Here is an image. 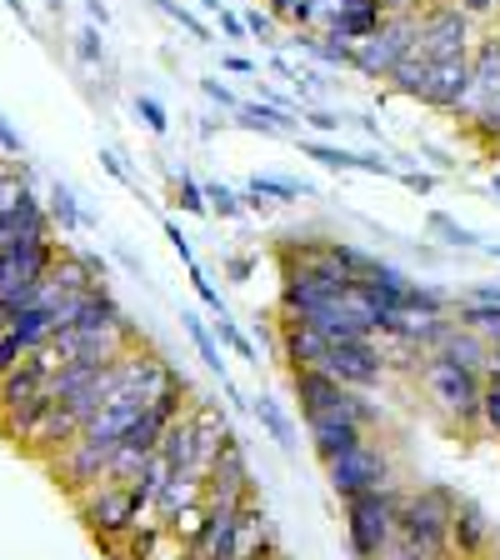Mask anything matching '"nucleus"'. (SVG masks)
<instances>
[{
	"mask_svg": "<svg viewBox=\"0 0 500 560\" xmlns=\"http://www.w3.org/2000/svg\"><path fill=\"white\" fill-rule=\"evenodd\" d=\"M486 350H490L486 336H476V330H466V326H451V330H445V340L431 350V355H441V361H451V365H461V371H476L480 375Z\"/></svg>",
	"mask_w": 500,
	"mask_h": 560,
	"instance_id": "19",
	"label": "nucleus"
},
{
	"mask_svg": "<svg viewBox=\"0 0 500 560\" xmlns=\"http://www.w3.org/2000/svg\"><path fill=\"white\" fill-rule=\"evenodd\" d=\"M200 190H206V210L216 221H241L245 215V200L235 186H225V180H200Z\"/></svg>",
	"mask_w": 500,
	"mask_h": 560,
	"instance_id": "29",
	"label": "nucleus"
},
{
	"mask_svg": "<svg viewBox=\"0 0 500 560\" xmlns=\"http://www.w3.org/2000/svg\"><path fill=\"white\" fill-rule=\"evenodd\" d=\"M461 495H451L445 486H420L400 490L396 505V546L416 560L451 556V511Z\"/></svg>",
	"mask_w": 500,
	"mask_h": 560,
	"instance_id": "1",
	"label": "nucleus"
},
{
	"mask_svg": "<svg viewBox=\"0 0 500 560\" xmlns=\"http://www.w3.org/2000/svg\"><path fill=\"white\" fill-rule=\"evenodd\" d=\"M216 15H221V31L231 35V40H245V25H241V15H235V11H225V5H221V11H216Z\"/></svg>",
	"mask_w": 500,
	"mask_h": 560,
	"instance_id": "48",
	"label": "nucleus"
},
{
	"mask_svg": "<svg viewBox=\"0 0 500 560\" xmlns=\"http://www.w3.org/2000/svg\"><path fill=\"white\" fill-rule=\"evenodd\" d=\"M301 155L315 165H326V171H336V175L361 171V151H346L336 140H301Z\"/></svg>",
	"mask_w": 500,
	"mask_h": 560,
	"instance_id": "25",
	"label": "nucleus"
},
{
	"mask_svg": "<svg viewBox=\"0 0 500 560\" xmlns=\"http://www.w3.org/2000/svg\"><path fill=\"white\" fill-rule=\"evenodd\" d=\"M420 151L431 155V161H435V165H441V171H455V161H451V155H445V151H435V145H420Z\"/></svg>",
	"mask_w": 500,
	"mask_h": 560,
	"instance_id": "57",
	"label": "nucleus"
},
{
	"mask_svg": "<svg viewBox=\"0 0 500 560\" xmlns=\"http://www.w3.org/2000/svg\"><path fill=\"white\" fill-rule=\"evenodd\" d=\"M480 431L500 435V390L496 385H486V396H480Z\"/></svg>",
	"mask_w": 500,
	"mask_h": 560,
	"instance_id": "43",
	"label": "nucleus"
},
{
	"mask_svg": "<svg viewBox=\"0 0 500 560\" xmlns=\"http://www.w3.org/2000/svg\"><path fill=\"white\" fill-rule=\"evenodd\" d=\"M186 560H196V556H186Z\"/></svg>",
	"mask_w": 500,
	"mask_h": 560,
	"instance_id": "64",
	"label": "nucleus"
},
{
	"mask_svg": "<svg viewBox=\"0 0 500 560\" xmlns=\"http://www.w3.org/2000/svg\"><path fill=\"white\" fill-rule=\"evenodd\" d=\"M416 375H420V385H426L431 406L441 410L451 425H480V396H486V381H480L476 371H461V365L441 361V355H420Z\"/></svg>",
	"mask_w": 500,
	"mask_h": 560,
	"instance_id": "3",
	"label": "nucleus"
},
{
	"mask_svg": "<svg viewBox=\"0 0 500 560\" xmlns=\"http://www.w3.org/2000/svg\"><path fill=\"white\" fill-rule=\"evenodd\" d=\"M221 126H231V120H200V126H196V136H200V140H210V136H216V130H221Z\"/></svg>",
	"mask_w": 500,
	"mask_h": 560,
	"instance_id": "58",
	"label": "nucleus"
},
{
	"mask_svg": "<svg viewBox=\"0 0 500 560\" xmlns=\"http://www.w3.org/2000/svg\"><path fill=\"white\" fill-rule=\"evenodd\" d=\"M136 120L151 130V136H171V110H165L155 95H136Z\"/></svg>",
	"mask_w": 500,
	"mask_h": 560,
	"instance_id": "34",
	"label": "nucleus"
},
{
	"mask_svg": "<svg viewBox=\"0 0 500 560\" xmlns=\"http://www.w3.org/2000/svg\"><path fill=\"white\" fill-rule=\"evenodd\" d=\"M241 25H245V35H251V40H260V46H270V50L280 46V31H276L280 21L266 11V5H251V11L241 15Z\"/></svg>",
	"mask_w": 500,
	"mask_h": 560,
	"instance_id": "31",
	"label": "nucleus"
},
{
	"mask_svg": "<svg viewBox=\"0 0 500 560\" xmlns=\"http://www.w3.org/2000/svg\"><path fill=\"white\" fill-rule=\"evenodd\" d=\"M361 285L375 295V301H385V305H406V291H410V276L400 266H391V260H371L365 266V276H361Z\"/></svg>",
	"mask_w": 500,
	"mask_h": 560,
	"instance_id": "21",
	"label": "nucleus"
},
{
	"mask_svg": "<svg viewBox=\"0 0 500 560\" xmlns=\"http://www.w3.org/2000/svg\"><path fill=\"white\" fill-rule=\"evenodd\" d=\"M466 301H486V305H500V285H496V280H486V285H476V291H470Z\"/></svg>",
	"mask_w": 500,
	"mask_h": 560,
	"instance_id": "51",
	"label": "nucleus"
},
{
	"mask_svg": "<svg viewBox=\"0 0 500 560\" xmlns=\"http://www.w3.org/2000/svg\"><path fill=\"white\" fill-rule=\"evenodd\" d=\"M486 546H490L486 511H480L476 501H455V511H451V556L476 560V556H486Z\"/></svg>",
	"mask_w": 500,
	"mask_h": 560,
	"instance_id": "15",
	"label": "nucleus"
},
{
	"mask_svg": "<svg viewBox=\"0 0 500 560\" xmlns=\"http://www.w3.org/2000/svg\"><path fill=\"white\" fill-rule=\"evenodd\" d=\"M46 215H50V225H56L60 235H81V231H91V210H81V196L66 186V180H50V190H46Z\"/></svg>",
	"mask_w": 500,
	"mask_h": 560,
	"instance_id": "18",
	"label": "nucleus"
},
{
	"mask_svg": "<svg viewBox=\"0 0 500 560\" xmlns=\"http://www.w3.org/2000/svg\"><path fill=\"white\" fill-rule=\"evenodd\" d=\"M315 371H326L330 381L350 385V390H371V385H381L385 375H391V355H385L381 340H346V346H326V355H321V365Z\"/></svg>",
	"mask_w": 500,
	"mask_h": 560,
	"instance_id": "9",
	"label": "nucleus"
},
{
	"mask_svg": "<svg viewBox=\"0 0 500 560\" xmlns=\"http://www.w3.org/2000/svg\"><path fill=\"white\" fill-rule=\"evenodd\" d=\"M196 505H206V480L200 476H165V486L155 490V501H151V511L146 515L171 530V525L181 521L186 511H196Z\"/></svg>",
	"mask_w": 500,
	"mask_h": 560,
	"instance_id": "14",
	"label": "nucleus"
},
{
	"mask_svg": "<svg viewBox=\"0 0 500 560\" xmlns=\"http://www.w3.org/2000/svg\"><path fill=\"white\" fill-rule=\"evenodd\" d=\"M416 50V15L410 11H391L381 21V31H371L365 40L350 46V70L365 81H391V70Z\"/></svg>",
	"mask_w": 500,
	"mask_h": 560,
	"instance_id": "5",
	"label": "nucleus"
},
{
	"mask_svg": "<svg viewBox=\"0 0 500 560\" xmlns=\"http://www.w3.org/2000/svg\"><path fill=\"white\" fill-rule=\"evenodd\" d=\"M500 101V35H490V40H480L476 50H470V75H466V95H461V105H455V116L476 120L480 110H490V105Z\"/></svg>",
	"mask_w": 500,
	"mask_h": 560,
	"instance_id": "10",
	"label": "nucleus"
},
{
	"mask_svg": "<svg viewBox=\"0 0 500 560\" xmlns=\"http://www.w3.org/2000/svg\"><path fill=\"white\" fill-rule=\"evenodd\" d=\"M291 390L295 400H301V416H346L356 420V425H365V431H375L381 425V406H375L365 390H350V385L330 381L326 371H315V365H301V371H291Z\"/></svg>",
	"mask_w": 500,
	"mask_h": 560,
	"instance_id": "2",
	"label": "nucleus"
},
{
	"mask_svg": "<svg viewBox=\"0 0 500 560\" xmlns=\"http://www.w3.org/2000/svg\"><path fill=\"white\" fill-rule=\"evenodd\" d=\"M346 505V540L356 560H375L391 540H396V505H400V486H381L365 495H350Z\"/></svg>",
	"mask_w": 500,
	"mask_h": 560,
	"instance_id": "4",
	"label": "nucleus"
},
{
	"mask_svg": "<svg viewBox=\"0 0 500 560\" xmlns=\"http://www.w3.org/2000/svg\"><path fill=\"white\" fill-rule=\"evenodd\" d=\"M270 70H276V75H286V81H295V66H291V60H286V56H280V50H276V56H270Z\"/></svg>",
	"mask_w": 500,
	"mask_h": 560,
	"instance_id": "55",
	"label": "nucleus"
},
{
	"mask_svg": "<svg viewBox=\"0 0 500 560\" xmlns=\"http://www.w3.org/2000/svg\"><path fill=\"white\" fill-rule=\"evenodd\" d=\"M196 560H241V505H206L196 540H190Z\"/></svg>",
	"mask_w": 500,
	"mask_h": 560,
	"instance_id": "11",
	"label": "nucleus"
},
{
	"mask_svg": "<svg viewBox=\"0 0 500 560\" xmlns=\"http://www.w3.org/2000/svg\"><path fill=\"white\" fill-rule=\"evenodd\" d=\"M490 190H496V196H500V171H496V175H490Z\"/></svg>",
	"mask_w": 500,
	"mask_h": 560,
	"instance_id": "63",
	"label": "nucleus"
},
{
	"mask_svg": "<svg viewBox=\"0 0 500 560\" xmlns=\"http://www.w3.org/2000/svg\"><path fill=\"white\" fill-rule=\"evenodd\" d=\"M75 60L81 66H105V40H101V25H85L75 35Z\"/></svg>",
	"mask_w": 500,
	"mask_h": 560,
	"instance_id": "36",
	"label": "nucleus"
},
{
	"mask_svg": "<svg viewBox=\"0 0 500 560\" xmlns=\"http://www.w3.org/2000/svg\"><path fill=\"white\" fill-rule=\"evenodd\" d=\"M251 416H256L260 431L280 445V455H295V441H301V435H295V420L286 416V406H280L276 396H256L251 400Z\"/></svg>",
	"mask_w": 500,
	"mask_h": 560,
	"instance_id": "20",
	"label": "nucleus"
},
{
	"mask_svg": "<svg viewBox=\"0 0 500 560\" xmlns=\"http://www.w3.org/2000/svg\"><path fill=\"white\" fill-rule=\"evenodd\" d=\"M200 95H206V101H216V105H221V110H231V116H235V105H241V101H235V91H231V85H225V81H216V75H206V81H200Z\"/></svg>",
	"mask_w": 500,
	"mask_h": 560,
	"instance_id": "44",
	"label": "nucleus"
},
{
	"mask_svg": "<svg viewBox=\"0 0 500 560\" xmlns=\"http://www.w3.org/2000/svg\"><path fill=\"white\" fill-rule=\"evenodd\" d=\"M280 361L291 365V371H301V365H321V355H326V340L315 336L305 320H291V315H280Z\"/></svg>",
	"mask_w": 500,
	"mask_h": 560,
	"instance_id": "17",
	"label": "nucleus"
},
{
	"mask_svg": "<svg viewBox=\"0 0 500 560\" xmlns=\"http://www.w3.org/2000/svg\"><path fill=\"white\" fill-rule=\"evenodd\" d=\"M161 231H165V241H171V250L181 256V266H196V250H190V235L181 231V225L171 221V215H161Z\"/></svg>",
	"mask_w": 500,
	"mask_h": 560,
	"instance_id": "40",
	"label": "nucleus"
},
{
	"mask_svg": "<svg viewBox=\"0 0 500 560\" xmlns=\"http://www.w3.org/2000/svg\"><path fill=\"white\" fill-rule=\"evenodd\" d=\"M175 206L186 210V215H210V210H206V190H200L196 175L175 171Z\"/></svg>",
	"mask_w": 500,
	"mask_h": 560,
	"instance_id": "33",
	"label": "nucleus"
},
{
	"mask_svg": "<svg viewBox=\"0 0 500 560\" xmlns=\"http://www.w3.org/2000/svg\"><path fill=\"white\" fill-rule=\"evenodd\" d=\"M21 355H25V346L11 336V326H5V330H0V381H5V375L21 365Z\"/></svg>",
	"mask_w": 500,
	"mask_h": 560,
	"instance_id": "41",
	"label": "nucleus"
},
{
	"mask_svg": "<svg viewBox=\"0 0 500 560\" xmlns=\"http://www.w3.org/2000/svg\"><path fill=\"white\" fill-rule=\"evenodd\" d=\"M231 126L251 130V136H270V140L301 136V120H295V110H280V105H270V101H241V105H235V120H231Z\"/></svg>",
	"mask_w": 500,
	"mask_h": 560,
	"instance_id": "16",
	"label": "nucleus"
},
{
	"mask_svg": "<svg viewBox=\"0 0 500 560\" xmlns=\"http://www.w3.org/2000/svg\"><path fill=\"white\" fill-rule=\"evenodd\" d=\"M466 75H470V56L466 60H445V66H426V85H420V105L455 116V105L466 95Z\"/></svg>",
	"mask_w": 500,
	"mask_h": 560,
	"instance_id": "12",
	"label": "nucleus"
},
{
	"mask_svg": "<svg viewBox=\"0 0 500 560\" xmlns=\"http://www.w3.org/2000/svg\"><path fill=\"white\" fill-rule=\"evenodd\" d=\"M116 260H120V266H126L136 280L146 276V266H140V256H136V250H130V245H116Z\"/></svg>",
	"mask_w": 500,
	"mask_h": 560,
	"instance_id": "49",
	"label": "nucleus"
},
{
	"mask_svg": "<svg viewBox=\"0 0 500 560\" xmlns=\"http://www.w3.org/2000/svg\"><path fill=\"white\" fill-rule=\"evenodd\" d=\"M85 15H91V25H105V21H111V11H105V0H85Z\"/></svg>",
	"mask_w": 500,
	"mask_h": 560,
	"instance_id": "53",
	"label": "nucleus"
},
{
	"mask_svg": "<svg viewBox=\"0 0 500 560\" xmlns=\"http://www.w3.org/2000/svg\"><path fill=\"white\" fill-rule=\"evenodd\" d=\"M181 330L190 336V346H196V355L206 361V371L225 381V355H221V346H216V330H210L200 315H190V311H181Z\"/></svg>",
	"mask_w": 500,
	"mask_h": 560,
	"instance_id": "23",
	"label": "nucleus"
},
{
	"mask_svg": "<svg viewBox=\"0 0 500 560\" xmlns=\"http://www.w3.org/2000/svg\"><path fill=\"white\" fill-rule=\"evenodd\" d=\"M295 5H301V0H266V11L276 15V21H291V15H295Z\"/></svg>",
	"mask_w": 500,
	"mask_h": 560,
	"instance_id": "52",
	"label": "nucleus"
},
{
	"mask_svg": "<svg viewBox=\"0 0 500 560\" xmlns=\"http://www.w3.org/2000/svg\"><path fill=\"white\" fill-rule=\"evenodd\" d=\"M396 180L410 190V196H431V190H435V175L420 171V165H396Z\"/></svg>",
	"mask_w": 500,
	"mask_h": 560,
	"instance_id": "38",
	"label": "nucleus"
},
{
	"mask_svg": "<svg viewBox=\"0 0 500 560\" xmlns=\"http://www.w3.org/2000/svg\"><path fill=\"white\" fill-rule=\"evenodd\" d=\"M451 291H441V285H426V280H410L406 291V305L400 311L406 315H451Z\"/></svg>",
	"mask_w": 500,
	"mask_h": 560,
	"instance_id": "28",
	"label": "nucleus"
},
{
	"mask_svg": "<svg viewBox=\"0 0 500 560\" xmlns=\"http://www.w3.org/2000/svg\"><path fill=\"white\" fill-rule=\"evenodd\" d=\"M426 66H445V60L470 56V15L461 5H431L426 15H416V50Z\"/></svg>",
	"mask_w": 500,
	"mask_h": 560,
	"instance_id": "8",
	"label": "nucleus"
},
{
	"mask_svg": "<svg viewBox=\"0 0 500 560\" xmlns=\"http://www.w3.org/2000/svg\"><path fill=\"white\" fill-rule=\"evenodd\" d=\"M5 5H11V11H15V15H21V21H25V0H5Z\"/></svg>",
	"mask_w": 500,
	"mask_h": 560,
	"instance_id": "61",
	"label": "nucleus"
},
{
	"mask_svg": "<svg viewBox=\"0 0 500 560\" xmlns=\"http://www.w3.org/2000/svg\"><path fill=\"white\" fill-rule=\"evenodd\" d=\"M245 190L260 196V200H270V206H291V200L311 196V186H305V180H291V175H251Z\"/></svg>",
	"mask_w": 500,
	"mask_h": 560,
	"instance_id": "26",
	"label": "nucleus"
},
{
	"mask_svg": "<svg viewBox=\"0 0 500 560\" xmlns=\"http://www.w3.org/2000/svg\"><path fill=\"white\" fill-rule=\"evenodd\" d=\"M200 5H206V11H221V0H200Z\"/></svg>",
	"mask_w": 500,
	"mask_h": 560,
	"instance_id": "62",
	"label": "nucleus"
},
{
	"mask_svg": "<svg viewBox=\"0 0 500 560\" xmlns=\"http://www.w3.org/2000/svg\"><path fill=\"white\" fill-rule=\"evenodd\" d=\"M451 5H461L466 15H486L490 5H496V0H451Z\"/></svg>",
	"mask_w": 500,
	"mask_h": 560,
	"instance_id": "54",
	"label": "nucleus"
},
{
	"mask_svg": "<svg viewBox=\"0 0 500 560\" xmlns=\"http://www.w3.org/2000/svg\"><path fill=\"white\" fill-rule=\"evenodd\" d=\"M451 320L455 326L476 330L486 340H500V305H486V301H455L451 305Z\"/></svg>",
	"mask_w": 500,
	"mask_h": 560,
	"instance_id": "24",
	"label": "nucleus"
},
{
	"mask_svg": "<svg viewBox=\"0 0 500 560\" xmlns=\"http://www.w3.org/2000/svg\"><path fill=\"white\" fill-rule=\"evenodd\" d=\"M186 270H190V285H196V295H200V301H206L216 315H225V295L216 291V285H210V276H206V270H200V260H196V266H186Z\"/></svg>",
	"mask_w": 500,
	"mask_h": 560,
	"instance_id": "39",
	"label": "nucleus"
},
{
	"mask_svg": "<svg viewBox=\"0 0 500 560\" xmlns=\"http://www.w3.org/2000/svg\"><path fill=\"white\" fill-rule=\"evenodd\" d=\"M426 231L441 235V241L455 245V250H480V235L466 231V225L455 221V215H445V210H431V215H426Z\"/></svg>",
	"mask_w": 500,
	"mask_h": 560,
	"instance_id": "30",
	"label": "nucleus"
},
{
	"mask_svg": "<svg viewBox=\"0 0 500 560\" xmlns=\"http://www.w3.org/2000/svg\"><path fill=\"white\" fill-rule=\"evenodd\" d=\"M11 336L21 340L25 350L46 346V340L56 336V311H50V305H25V311H15L11 315Z\"/></svg>",
	"mask_w": 500,
	"mask_h": 560,
	"instance_id": "22",
	"label": "nucleus"
},
{
	"mask_svg": "<svg viewBox=\"0 0 500 560\" xmlns=\"http://www.w3.org/2000/svg\"><path fill=\"white\" fill-rule=\"evenodd\" d=\"M151 5H155V11H165L175 25H181V31H190V35H196V40H210V25L200 21V15L190 11V5H181V0H151Z\"/></svg>",
	"mask_w": 500,
	"mask_h": 560,
	"instance_id": "35",
	"label": "nucleus"
},
{
	"mask_svg": "<svg viewBox=\"0 0 500 560\" xmlns=\"http://www.w3.org/2000/svg\"><path fill=\"white\" fill-rule=\"evenodd\" d=\"M101 165H105V175H116L120 186H136V175H130V165L120 151H101Z\"/></svg>",
	"mask_w": 500,
	"mask_h": 560,
	"instance_id": "45",
	"label": "nucleus"
},
{
	"mask_svg": "<svg viewBox=\"0 0 500 560\" xmlns=\"http://www.w3.org/2000/svg\"><path fill=\"white\" fill-rule=\"evenodd\" d=\"M0 155H5V161H25V136L5 116H0Z\"/></svg>",
	"mask_w": 500,
	"mask_h": 560,
	"instance_id": "42",
	"label": "nucleus"
},
{
	"mask_svg": "<svg viewBox=\"0 0 500 560\" xmlns=\"http://www.w3.org/2000/svg\"><path fill=\"white\" fill-rule=\"evenodd\" d=\"M225 276H231L235 285H245V280L256 276V256H231L225 260Z\"/></svg>",
	"mask_w": 500,
	"mask_h": 560,
	"instance_id": "46",
	"label": "nucleus"
},
{
	"mask_svg": "<svg viewBox=\"0 0 500 560\" xmlns=\"http://www.w3.org/2000/svg\"><path fill=\"white\" fill-rule=\"evenodd\" d=\"M75 511H81L85 530H91L101 546H116L130 525H140V505H136V495H130V486H120V480H101V486H91L85 495H75Z\"/></svg>",
	"mask_w": 500,
	"mask_h": 560,
	"instance_id": "7",
	"label": "nucleus"
},
{
	"mask_svg": "<svg viewBox=\"0 0 500 560\" xmlns=\"http://www.w3.org/2000/svg\"><path fill=\"white\" fill-rule=\"evenodd\" d=\"M480 381H486V385H496V390H500V340H490V350H486V365H480Z\"/></svg>",
	"mask_w": 500,
	"mask_h": 560,
	"instance_id": "47",
	"label": "nucleus"
},
{
	"mask_svg": "<svg viewBox=\"0 0 500 560\" xmlns=\"http://www.w3.org/2000/svg\"><path fill=\"white\" fill-rule=\"evenodd\" d=\"M356 126H361V130H365V136H375V140H381V126H375V120H371V116H356Z\"/></svg>",
	"mask_w": 500,
	"mask_h": 560,
	"instance_id": "59",
	"label": "nucleus"
},
{
	"mask_svg": "<svg viewBox=\"0 0 500 560\" xmlns=\"http://www.w3.org/2000/svg\"><path fill=\"white\" fill-rule=\"evenodd\" d=\"M480 250H486V256H496V260H500V241H480Z\"/></svg>",
	"mask_w": 500,
	"mask_h": 560,
	"instance_id": "60",
	"label": "nucleus"
},
{
	"mask_svg": "<svg viewBox=\"0 0 500 560\" xmlns=\"http://www.w3.org/2000/svg\"><path fill=\"white\" fill-rule=\"evenodd\" d=\"M321 256L330 260V266H340L350 280H361L365 276V266H371V250H361V245H350V241H340V235H321Z\"/></svg>",
	"mask_w": 500,
	"mask_h": 560,
	"instance_id": "27",
	"label": "nucleus"
},
{
	"mask_svg": "<svg viewBox=\"0 0 500 560\" xmlns=\"http://www.w3.org/2000/svg\"><path fill=\"white\" fill-rule=\"evenodd\" d=\"M301 126H311L315 136H336L346 120H340L336 110H326V105H305V110H301Z\"/></svg>",
	"mask_w": 500,
	"mask_h": 560,
	"instance_id": "37",
	"label": "nucleus"
},
{
	"mask_svg": "<svg viewBox=\"0 0 500 560\" xmlns=\"http://www.w3.org/2000/svg\"><path fill=\"white\" fill-rule=\"evenodd\" d=\"M21 186V175H15V165H0V206L11 200V190Z\"/></svg>",
	"mask_w": 500,
	"mask_h": 560,
	"instance_id": "50",
	"label": "nucleus"
},
{
	"mask_svg": "<svg viewBox=\"0 0 500 560\" xmlns=\"http://www.w3.org/2000/svg\"><path fill=\"white\" fill-rule=\"evenodd\" d=\"M305 435H311L315 460L326 466V460H336V455L356 451V445H361L371 431H365V425H356V420H346V416H311V420H305Z\"/></svg>",
	"mask_w": 500,
	"mask_h": 560,
	"instance_id": "13",
	"label": "nucleus"
},
{
	"mask_svg": "<svg viewBox=\"0 0 500 560\" xmlns=\"http://www.w3.org/2000/svg\"><path fill=\"white\" fill-rule=\"evenodd\" d=\"M326 486H330V495H340V501L365 495V490H381V486H396V460H391L385 441L365 435L356 451L326 460Z\"/></svg>",
	"mask_w": 500,
	"mask_h": 560,
	"instance_id": "6",
	"label": "nucleus"
},
{
	"mask_svg": "<svg viewBox=\"0 0 500 560\" xmlns=\"http://www.w3.org/2000/svg\"><path fill=\"white\" fill-rule=\"evenodd\" d=\"M221 66H225V70H235V75H251V70H256V66H251V60H245V56H225Z\"/></svg>",
	"mask_w": 500,
	"mask_h": 560,
	"instance_id": "56",
	"label": "nucleus"
},
{
	"mask_svg": "<svg viewBox=\"0 0 500 560\" xmlns=\"http://www.w3.org/2000/svg\"><path fill=\"white\" fill-rule=\"evenodd\" d=\"M216 336H221V340H225V346H231V350H235V355H241V361L260 365V350H256V340H251V336H245V330H241V326H235V320H231V311H225V315H221V320H216Z\"/></svg>",
	"mask_w": 500,
	"mask_h": 560,
	"instance_id": "32",
	"label": "nucleus"
}]
</instances>
